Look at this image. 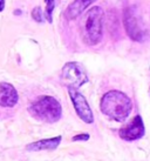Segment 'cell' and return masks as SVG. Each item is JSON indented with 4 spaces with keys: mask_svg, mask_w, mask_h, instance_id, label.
Wrapping results in <instances>:
<instances>
[{
    "mask_svg": "<svg viewBox=\"0 0 150 161\" xmlns=\"http://www.w3.org/2000/svg\"><path fill=\"white\" fill-rule=\"evenodd\" d=\"M61 136H55L51 139H44L36 142L29 143L27 146V151H45V149H55L61 142Z\"/></svg>",
    "mask_w": 150,
    "mask_h": 161,
    "instance_id": "cell-10",
    "label": "cell"
},
{
    "mask_svg": "<svg viewBox=\"0 0 150 161\" xmlns=\"http://www.w3.org/2000/svg\"><path fill=\"white\" fill-rule=\"evenodd\" d=\"M103 17H104L103 9L100 6H95L92 7L81 18L80 34L82 41L87 46H95L102 40Z\"/></svg>",
    "mask_w": 150,
    "mask_h": 161,
    "instance_id": "cell-2",
    "label": "cell"
},
{
    "mask_svg": "<svg viewBox=\"0 0 150 161\" xmlns=\"http://www.w3.org/2000/svg\"><path fill=\"white\" fill-rule=\"evenodd\" d=\"M5 7V0H0V12L4 9Z\"/></svg>",
    "mask_w": 150,
    "mask_h": 161,
    "instance_id": "cell-14",
    "label": "cell"
},
{
    "mask_svg": "<svg viewBox=\"0 0 150 161\" xmlns=\"http://www.w3.org/2000/svg\"><path fill=\"white\" fill-rule=\"evenodd\" d=\"M94 1L96 0H74L66 9V13H65L66 18L69 20H74L75 18H78L79 15L83 13L84 9L90 6Z\"/></svg>",
    "mask_w": 150,
    "mask_h": 161,
    "instance_id": "cell-9",
    "label": "cell"
},
{
    "mask_svg": "<svg viewBox=\"0 0 150 161\" xmlns=\"http://www.w3.org/2000/svg\"><path fill=\"white\" fill-rule=\"evenodd\" d=\"M46 1V19L48 23H52V15H53V11L55 7V0H45Z\"/></svg>",
    "mask_w": 150,
    "mask_h": 161,
    "instance_id": "cell-11",
    "label": "cell"
},
{
    "mask_svg": "<svg viewBox=\"0 0 150 161\" xmlns=\"http://www.w3.org/2000/svg\"><path fill=\"white\" fill-rule=\"evenodd\" d=\"M124 27L130 39L138 42L146 40L148 33L140 21L136 11L131 7H128L124 12Z\"/></svg>",
    "mask_w": 150,
    "mask_h": 161,
    "instance_id": "cell-5",
    "label": "cell"
},
{
    "mask_svg": "<svg viewBox=\"0 0 150 161\" xmlns=\"http://www.w3.org/2000/svg\"><path fill=\"white\" fill-rule=\"evenodd\" d=\"M101 112L109 119L122 122L129 116L132 103L128 95L120 91H109L101 99Z\"/></svg>",
    "mask_w": 150,
    "mask_h": 161,
    "instance_id": "cell-1",
    "label": "cell"
},
{
    "mask_svg": "<svg viewBox=\"0 0 150 161\" xmlns=\"http://www.w3.org/2000/svg\"><path fill=\"white\" fill-rule=\"evenodd\" d=\"M146 133L144 124L140 115L134 116L131 120L129 121L127 125L120 128L119 135L121 139H123L126 141H135L141 139Z\"/></svg>",
    "mask_w": 150,
    "mask_h": 161,
    "instance_id": "cell-7",
    "label": "cell"
},
{
    "mask_svg": "<svg viewBox=\"0 0 150 161\" xmlns=\"http://www.w3.org/2000/svg\"><path fill=\"white\" fill-rule=\"evenodd\" d=\"M68 93H69L73 106H74L78 115L80 116V119L82 121H84L86 124H93L94 122L93 112H92L90 106L87 103L86 98L76 88H73V87H68Z\"/></svg>",
    "mask_w": 150,
    "mask_h": 161,
    "instance_id": "cell-6",
    "label": "cell"
},
{
    "mask_svg": "<svg viewBox=\"0 0 150 161\" xmlns=\"http://www.w3.org/2000/svg\"><path fill=\"white\" fill-rule=\"evenodd\" d=\"M32 17L33 19L38 21V23H42L44 21V15H42V11L40 7H35V8L32 11Z\"/></svg>",
    "mask_w": 150,
    "mask_h": 161,
    "instance_id": "cell-12",
    "label": "cell"
},
{
    "mask_svg": "<svg viewBox=\"0 0 150 161\" xmlns=\"http://www.w3.org/2000/svg\"><path fill=\"white\" fill-rule=\"evenodd\" d=\"M61 81L67 87L80 88L88 81L87 73L79 63H67L61 72Z\"/></svg>",
    "mask_w": 150,
    "mask_h": 161,
    "instance_id": "cell-4",
    "label": "cell"
},
{
    "mask_svg": "<svg viewBox=\"0 0 150 161\" xmlns=\"http://www.w3.org/2000/svg\"><path fill=\"white\" fill-rule=\"evenodd\" d=\"M28 111L32 116L35 119L44 122L53 124L60 120L62 115V108L60 103L56 99L49 95H44L36 99L34 103H32Z\"/></svg>",
    "mask_w": 150,
    "mask_h": 161,
    "instance_id": "cell-3",
    "label": "cell"
},
{
    "mask_svg": "<svg viewBox=\"0 0 150 161\" xmlns=\"http://www.w3.org/2000/svg\"><path fill=\"white\" fill-rule=\"evenodd\" d=\"M89 139V134H79L73 136V141H87Z\"/></svg>",
    "mask_w": 150,
    "mask_h": 161,
    "instance_id": "cell-13",
    "label": "cell"
},
{
    "mask_svg": "<svg viewBox=\"0 0 150 161\" xmlns=\"http://www.w3.org/2000/svg\"><path fill=\"white\" fill-rule=\"evenodd\" d=\"M18 93L11 84L0 82V106L3 107H13L18 103Z\"/></svg>",
    "mask_w": 150,
    "mask_h": 161,
    "instance_id": "cell-8",
    "label": "cell"
}]
</instances>
